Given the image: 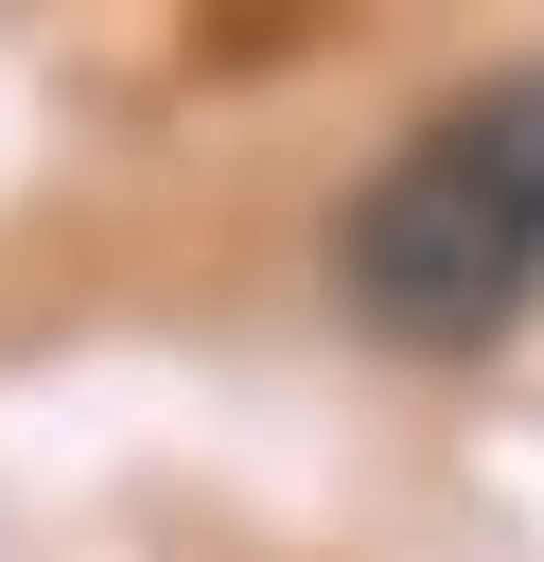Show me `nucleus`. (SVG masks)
I'll return each mask as SVG.
<instances>
[{
	"instance_id": "f257e3e1",
	"label": "nucleus",
	"mask_w": 544,
	"mask_h": 562,
	"mask_svg": "<svg viewBox=\"0 0 544 562\" xmlns=\"http://www.w3.org/2000/svg\"><path fill=\"white\" fill-rule=\"evenodd\" d=\"M333 299L386 351H491L544 299V53L386 140V176L333 211Z\"/></svg>"
}]
</instances>
